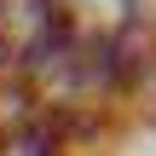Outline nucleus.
Listing matches in <instances>:
<instances>
[{"label": "nucleus", "mask_w": 156, "mask_h": 156, "mask_svg": "<svg viewBox=\"0 0 156 156\" xmlns=\"http://www.w3.org/2000/svg\"><path fill=\"white\" fill-rule=\"evenodd\" d=\"M0 64H6V6H0Z\"/></svg>", "instance_id": "nucleus-1"}]
</instances>
